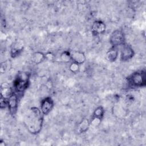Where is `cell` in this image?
I'll return each mask as SVG.
<instances>
[{"instance_id": "cell-18", "label": "cell", "mask_w": 146, "mask_h": 146, "mask_svg": "<svg viewBox=\"0 0 146 146\" xmlns=\"http://www.w3.org/2000/svg\"><path fill=\"white\" fill-rule=\"evenodd\" d=\"M0 105H1V108H5L6 107H7V98L1 96Z\"/></svg>"}, {"instance_id": "cell-14", "label": "cell", "mask_w": 146, "mask_h": 146, "mask_svg": "<svg viewBox=\"0 0 146 146\" xmlns=\"http://www.w3.org/2000/svg\"><path fill=\"white\" fill-rule=\"evenodd\" d=\"M104 113V110L102 106L98 107L94 111L93 113V118H96L99 120H101Z\"/></svg>"}, {"instance_id": "cell-5", "label": "cell", "mask_w": 146, "mask_h": 146, "mask_svg": "<svg viewBox=\"0 0 146 146\" xmlns=\"http://www.w3.org/2000/svg\"><path fill=\"white\" fill-rule=\"evenodd\" d=\"M7 107L11 114H15L18 105V97L15 92L12 94L7 98Z\"/></svg>"}, {"instance_id": "cell-11", "label": "cell", "mask_w": 146, "mask_h": 146, "mask_svg": "<svg viewBox=\"0 0 146 146\" xmlns=\"http://www.w3.org/2000/svg\"><path fill=\"white\" fill-rule=\"evenodd\" d=\"M23 50V46L20 43H16L14 44L11 49V55L12 57L14 58L16 56L19 55L20 52Z\"/></svg>"}, {"instance_id": "cell-6", "label": "cell", "mask_w": 146, "mask_h": 146, "mask_svg": "<svg viewBox=\"0 0 146 146\" xmlns=\"http://www.w3.org/2000/svg\"><path fill=\"white\" fill-rule=\"evenodd\" d=\"M54 107V102L50 97H47L43 99L40 104V111L43 115H48Z\"/></svg>"}, {"instance_id": "cell-16", "label": "cell", "mask_w": 146, "mask_h": 146, "mask_svg": "<svg viewBox=\"0 0 146 146\" xmlns=\"http://www.w3.org/2000/svg\"><path fill=\"white\" fill-rule=\"evenodd\" d=\"M60 59L64 62H70V60H71V53H70L68 51H67L63 52L60 55Z\"/></svg>"}, {"instance_id": "cell-8", "label": "cell", "mask_w": 146, "mask_h": 146, "mask_svg": "<svg viewBox=\"0 0 146 146\" xmlns=\"http://www.w3.org/2000/svg\"><path fill=\"white\" fill-rule=\"evenodd\" d=\"M106 26L105 23L101 21H95L94 22L92 27L91 31L95 35L101 34L106 31Z\"/></svg>"}, {"instance_id": "cell-13", "label": "cell", "mask_w": 146, "mask_h": 146, "mask_svg": "<svg viewBox=\"0 0 146 146\" xmlns=\"http://www.w3.org/2000/svg\"><path fill=\"white\" fill-rule=\"evenodd\" d=\"M12 94L11 90L6 84L2 83L1 87V96L7 98Z\"/></svg>"}, {"instance_id": "cell-12", "label": "cell", "mask_w": 146, "mask_h": 146, "mask_svg": "<svg viewBox=\"0 0 146 146\" xmlns=\"http://www.w3.org/2000/svg\"><path fill=\"white\" fill-rule=\"evenodd\" d=\"M45 58V55L44 54L41 52H36L33 54L31 60L34 63L39 64L41 63Z\"/></svg>"}, {"instance_id": "cell-9", "label": "cell", "mask_w": 146, "mask_h": 146, "mask_svg": "<svg viewBox=\"0 0 146 146\" xmlns=\"http://www.w3.org/2000/svg\"><path fill=\"white\" fill-rule=\"evenodd\" d=\"M71 60L78 64H83L86 60V56L84 54L80 51H74L71 53Z\"/></svg>"}, {"instance_id": "cell-2", "label": "cell", "mask_w": 146, "mask_h": 146, "mask_svg": "<svg viewBox=\"0 0 146 146\" xmlns=\"http://www.w3.org/2000/svg\"><path fill=\"white\" fill-rule=\"evenodd\" d=\"M29 78L26 73H20L14 81V88L17 93H22L28 87Z\"/></svg>"}, {"instance_id": "cell-15", "label": "cell", "mask_w": 146, "mask_h": 146, "mask_svg": "<svg viewBox=\"0 0 146 146\" xmlns=\"http://www.w3.org/2000/svg\"><path fill=\"white\" fill-rule=\"evenodd\" d=\"M90 125V122L87 119H84L80 123L79 126V131L80 132H86Z\"/></svg>"}, {"instance_id": "cell-3", "label": "cell", "mask_w": 146, "mask_h": 146, "mask_svg": "<svg viewBox=\"0 0 146 146\" xmlns=\"http://www.w3.org/2000/svg\"><path fill=\"white\" fill-rule=\"evenodd\" d=\"M128 81L133 87H141L145 85V73L137 71L133 73L128 78Z\"/></svg>"}, {"instance_id": "cell-1", "label": "cell", "mask_w": 146, "mask_h": 146, "mask_svg": "<svg viewBox=\"0 0 146 146\" xmlns=\"http://www.w3.org/2000/svg\"><path fill=\"white\" fill-rule=\"evenodd\" d=\"M43 121V113L36 107H31L25 117V124L28 131L33 134H37L40 131Z\"/></svg>"}, {"instance_id": "cell-10", "label": "cell", "mask_w": 146, "mask_h": 146, "mask_svg": "<svg viewBox=\"0 0 146 146\" xmlns=\"http://www.w3.org/2000/svg\"><path fill=\"white\" fill-rule=\"evenodd\" d=\"M118 56V51L117 50L116 48L115 47H112L111 49H110L106 54V59L110 62H115Z\"/></svg>"}, {"instance_id": "cell-7", "label": "cell", "mask_w": 146, "mask_h": 146, "mask_svg": "<svg viewBox=\"0 0 146 146\" xmlns=\"http://www.w3.org/2000/svg\"><path fill=\"white\" fill-rule=\"evenodd\" d=\"M134 55V51L132 48L127 44L122 45L120 52V58L123 61H127L131 59Z\"/></svg>"}, {"instance_id": "cell-4", "label": "cell", "mask_w": 146, "mask_h": 146, "mask_svg": "<svg viewBox=\"0 0 146 146\" xmlns=\"http://www.w3.org/2000/svg\"><path fill=\"white\" fill-rule=\"evenodd\" d=\"M125 37L122 31L119 30H115L112 32L110 36V43L112 47L116 48L119 46L124 44Z\"/></svg>"}, {"instance_id": "cell-17", "label": "cell", "mask_w": 146, "mask_h": 146, "mask_svg": "<svg viewBox=\"0 0 146 146\" xmlns=\"http://www.w3.org/2000/svg\"><path fill=\"white\" fill-rule=\"evenodd\" d=\"M69 68H70V70L72 72H74V73H76L79 70V64L76 63H74V62H72L71 63V64L70 65V67H69Z\"/></svg>"}]
</instances>
